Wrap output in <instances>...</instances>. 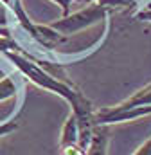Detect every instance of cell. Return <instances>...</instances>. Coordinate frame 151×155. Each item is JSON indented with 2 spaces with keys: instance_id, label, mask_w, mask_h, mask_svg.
Returning <instances> with one entry per match:
<instances>
[{
  "instance_id": "cell-1",
  "label": "cell",
  "mask_w": 151,
  "mask_h": 155,
  "mask_svg": "<svg viewBox=\"0 0 151 155\" xmlns=\"http://www.w3.org/2000/svg\"><path fill=\"white\" fill-rule=\"evenodd\" d=\"M104 16H106V9L101 7L99 4L92 2L88 7H85L77 13H72V15H67L61 20L50 24V27L56 29L58 33H61L63 36H67V35L79 33V31H83V29H86L101 20H104Z\"/></svg>"
},
{
  "instance_id": "cell-2",
  "label": "cell",
  "mask_w": 151,
  "mask_h": 155,
  "mask_svg": "<svg viewBox=\"0 0 151 155\" xmlns=\"http://www.w3.org/2000/svg\"><path fill=\"white\" fill-rule=\"evenodd\" d=\"M144 116H151V105H135V107H124V105H115L108 108H101L94 112V124L95 126H106L115 123H124V121H137Z\"/></svg>"
},
{
  "instance_id": "cell-3",
  "label": "cell",
  "mask_w": 151,
  "mask_h": 155,
  "mask_svg": "<svg viewBox=\"0 0 151 155\" xmlns=\"http://www.w3.org/2000/svg\"><path fill=\"white\" fill-rule=\"evenodd\" d=\"M72 144H79V124L76 116L70 112L63 128H61V137H59V148L65 146H72Z\"/></svg>"
},
{
  "instance_id": "cell-4",
  "label": "cell",
  "mask_w": 151,
  "mask_h": 155,
  "mask_svg": "<svg viewBox=\"0 0 151 155\" xmlns=\"http://www.w3.org/2000/svg\"><path fill=\"white\" fill-rule=\"evenodd\" d=\"M86 155H108V130L104 126L94 128V137L86 150Z\"/></svg>"
},
{
  "instance_id": "cell-5",
  "label": "cell",
  "mask_w": 151,
  "mask_h": 155,
  "mask_svg": "<svg viewBox=\"0 0 151 155\" xmlns=\"http://www.w3.org/2000/svg\"><path fill=\"white\" fill-rule=\"evenodd\" d=\"M120 105L124 107H135V105H151V83L148 87L137 90L131 97H128L126 101H122Z\"/></svg>"
},
{
  "instance_id": "cell-6",
  "label": "cell",
  "mask_w": 151,
  "mask_h": 155,
  "mask_svg": "<svg viewBox=\"0 0 151 155\" xmlns=\"http://www.w3.org/2000/svg\"><path fill=\"white\" fill-rule=\"evenodd\" d=\"M16 94V83L9 76L0 79V101H5L9 97H14Z\"/></svg>"
},
{
  "instance_id": "cell-7",
  "label": "cell",
  "mask_w": 151,
  "mask_h": 155,
  "mask_svg": "<svg viewBox=\"0 0 151 155\" xmlns=\"http://www.w3.org/2000/svg\"><path fill=\"white\" fill-rule=\"evenodd\" d=\"M94 2L99 4L104 9H108V7H130V5H135V0H94Z\"/></svg>"
},
{
  "instance_id": "cell-8",
  "label": "cell",
  "mask_w": 151,
  "mask_h": 155,
  "mask_svg": "<svg viewBox=\"0 0 151 155\" xmlns=\"http://www.w3.org/2000/svg\"><path fill=\"white\" fill-rule=\"evenodd\" d=\"M61 155H86V150L81 148L79 144H72V146H65V148H59Z\"/></svg>"
},
{
  "instance_id": "cell-9",
  "label": "cell",
  "mask_w": 151,
  "mask_h": 155,
  "mask_svg": "<svg viewBox=\"0 0 151 155\" xmlns=\"http://www.w3.org/2000/svg\"><path fill=\"white\" fill-rule=\"evenodd\" d=\"M16 123L14 121H7V123H2L0 124V137H4V135H7V134H11L13 130H16Z\"/></svg>"
},
{
  "instance_id": "cell-10",
  "label": "cell",
  "mask_w": 151,
  "mask_h": 155,
  "mask_svg": "<svg viewBox=\"0 0 151 155\" xmlns=\"http://www.w3.org/2000/svg\"><path fill=\"white\" fill-rule=\"evenodd\" d=\"M52 2H54V4H58V5L61 7L63 16L70 15V5H72V2H74V0H52Z\"/></svg>"
},
{
  "instance_id": "cell-11",
  "label": "cell",
  "mask_w": 151,
  "mask_h": 155,
  "mask_svg": "<svg viewBox=\"0 0 151 155\" xmlns=\"http://www.w3.org/2000/svg\"><path fill=\"white\" fill-rule=\"evenodd\" d=\"M133 155H151V137L146 141V143H142V144L135 150Z\"/></svg>"
},
{
  "instance_id": "cell-12",
  "label": "cell",
  "mask_w": 151,
  "mask_h": 155,
  "mask_svg": "<svg viewBox=\"0 0 151 155\" xmlns=\"http://www.w3.org/2000/svg\"><path fill=\"white\" fill-rule=\"evenodd\" d=\"M7 24V16H5V11H4V7L0 5V33H2V36H9L5 31H4V25Z\"/></svg>"
},
{
  "instance_id": "cell-13",
  "label": "cell",
  "mask_w": 151,
  "mask_h": 155,
  "mask_svg": "<svg viewBox=\"0 0 151 155\" xmlns=\"http://www.w3.org/2000/svg\"><path fill=\"white\" fill-rule=\"evenodd\" d=\"M137 18H139V20H146V22H151V9H146V11H139V13H137Z\"/></svg>"
},
{
  "instance_id": "cell-14",
  "label": "cell",
  "mask_w": 151,
  "mask_h": 155,
  "mask_svg": "<svg viewBox=\"0 0 151 155\" xmlns=\"http://www.w3.org/2000/svg\"><path fill=\"white\" fill-rule=\"evenodd\" d=\"M2 2V5H9V7H13V4H14V0H0Z\"/></svg>"
},
{
  "instance_id": "cell-15",
  "label": "cell",
  "mask_w": 151,
  "mask_h": 155,
  "mask_svg": "<svg viewBox=\"0 0 151 155\" xmlns=\"http://www.w3.org/2000/svg\"><path fill=\"white\" fill-rule=\"evenodd\" d=\"M90 2H94V0H90Z\"/></svg>"
}]
</instances>
